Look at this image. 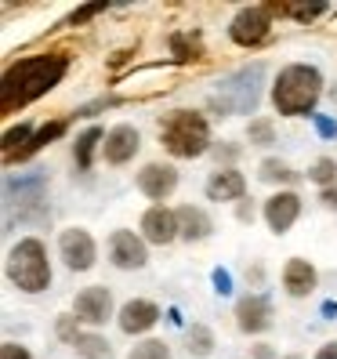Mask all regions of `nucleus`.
<instances>
[{
  "label": "nucleus",
  "mask_w": 337,
  "mask_h": 359,
  "mask_svg": "<svg viewBox=\"0 0 337 359\" xmlns=\"http://www.w3.org/2000/svg\"><path fill=\"white\" fill-rule=\"evenodd\" d=\"M128 359H171V348H167L163 341H156V337H149V341L135 345Z\"/></svg>",
  "instance_id": "obj_27"
},
{
  "label": "nucleus",
  "mask_w": 337,
  "mask_h": 359,
  "mask_svg": "<svg viewBox=\"0 0 337 359\" xmlns=\"http://www.w3.org/2000/svg\"><path fill=\"white\" fill-rule=\"evenodd\" d=\"M214 156H218V160H236L240 149H236V145H214Z\"/></svg>",
  "instance_id": "obj_34"
},
{
  "label": "nucleus",
  "mask_w": 337,
  "mask_h": 359,
  "mask_svg": "<svg viewBox=\"0 0 337 359\" xmlns=\"http://www.w3.org/2000/svg\"><path fill=\"white\" fill-rule=\"evenodd\" d=\"M105 11V4H83V8H76L69 18H66V26H83V22H91L95 15H102Z\"/></svg>",
  "instance_id": "obj_29"
},
{
  "label": "nucleus",
  "mask_w": 337,
  "mask_h": 359,
  "mask_svg": "<svg viewBox=\"0 0 337 359\" xmlns=\"http://www.w3.org/2000/svg\"><path fill=\"white\" fill-rule=\"evenodd\" d=\"M268 15H290V18H298V22H315L326 8L323 4H265Z\"/></svg>",
  "instance_id": "obj_21"
},
{
  "label": "nucleus",
  "mask_w": 337,
  "mask_h": 359,
  "mask_svg": "<svg viewBox=\"0 0 337 359\" xmlns=\"http://www.w3.org/2000/svg\"><path fill=\"white\" fill-rule=\"evenodd\" d=\"M272 33V15L265 4H254V8H240L233 26H228V36H233V44L240 48H258L265 44Z\"/></svg>",
  "instance_id": "obj_5"
},
{
  "label": "nucleus",
  "mask_w": 337,
  "mask_h": 359,
  "mask_svg": "<svg viewBox=\"0 0 337 359\" xmlns=\"http://www.w3.org/2000/svg\"><path fill=\"white\" fill-rule=\"evenodd\" d=\"M83 359H109L113 355V345L105 341V337H98V334H80V341L73 345Z\"/></svg>",
  "instance_id": "obj_23"
},
{
  "label": "nucleus",
  "mask_w": 337,
  "mask_h": 359,
  "mask_svg": "<svg viewBox=\"0 0 337 359\" xmlns=\"http://www.w3.org/2000/svg\"><path fill=\"white\" fill-rule=\"evenodd\" d=\"M73 316L88 327H102L113 316V294L109 287H83L73 298Z\"/></svg>",
  "instance_id": "obj_8"
},
{
  "label": "nucleus",
  "mask_w": 337,
  "mask_h": 359,
  "mask_svg": "<svg viewBox=\"0 0 337 359\" xmlns=\"http://www.w3.org/2000/svg\"><path fill=\"white\" fill-rule=\"evenodd\" d=\"M138 189L149 200H167L178 189V171L171 163H145L138 171Z\"/></svg>",
  "instance_id": "obj_14"
},
{
  "label": "nucleus",
  "mask_w": 337,
  "mask_h": 359,
  "mask_svg": "<svg viewBox=\"0 0 337 359\" xmlns=\"http://www.w3.org/2000/svg\"><path fill=\"white\" fill-rule=\"evenodd\" d=\"M36 131L29 128V123H18V128H8L4 131V160H11L15 153H22L26 145H29V138H33Z\"/></svg>",
  "instance_id": "obj_24"
},
{
  "label": "nucleus",
  "mask_w": 337,
  "mask_h": 359,
  "mask_svg": "<svg viewBox=\"0 0 337 359\" xmlns=\"http://www.w3.org/2000/svg\"><path fill=\"white\" fill-rule=\"evenodd\" d=\"M214 290H218V294H228V290H233V280H228V272H225V269L214 272Z\"/></svg>",
  "instance_id": "obj_33"
},
{
  "label": "nucleus",
  "mask_w": 337,
  "mask_h": 359,
  "mask_svg": "<svg viewBox=\"0 0 337 359\" xmlns=\"http://www.w3.org/2000/svg\"><path fill=\"white\" fill-rule=\"evenodd\" d=\"M160 142H163V149L178 160H196L207 149H214V142H210V123L196 109L167 113L160 120Z\"/></svg>",
  "instance_id": "obj_3"
},
{
  "label": "nucleus",
  "mask_w": 337,
  "mask_h": 359,
  "mask_svg": "<svg viewBox=\"0 0 337 359\" xmlns=\"http://www.w3.org/2000/svg\"><path fill=\"white\" fill-rule=\"evenodd\" d=\"M105 135L109 131H102V128H88L80 138H76V145H73V160H76V167L80 171H88V167L95 163V149L105 142Z\"/></svg>",
  "instance_id": "obj_19"
},
{
  "label": "nucleus",
  "mask_w": 337,
  "mask_h": 359,
  "mask_svg": "<svg viewBox=\"0 0 337 359\" xmlns=\"http://www.w3.org/2000/svg\"><path fill=\"white\" fill-rule=\"evenodd\" d=\"M243 193H247V178L236 167H218L207 178V200H214V203H236L243 200Z\"/></svg>",
  "instance_id": "obj_15"
},
{
  "label": "nucleus",
  "mask_w": 337,
  "mask_h": 359,
  "mask_svg": "<svg viewBox=\"0 0 337 359\" xmlns=\"http://www.w3.org/2000/svg\"><path fill=\"white\" fill-rule=\"evenodd\" d=\"M315 128H319L323 135H337V123H333V120H326V116H315Z\"/></svg>",
  "instance_id": "obj_35"
},
{
  "label": "nucleus",
  "mask_w": 337,
  "mask_h": 359,
  "mask_svg": "<svg viewBox=\"0 0 337 359\" xmlns=\"http://www.w3.org/2000/svg\"><path fill=\"white\" fill-rule=\"evenodd\" d=\"M76 323H80L76 316H62V320H58V337H62V341H69V345L80 341V327Z\"/></svg>",
  "instance_id": "obj_30"
},
{
  "label": "nucleus",
  "mask_w": 337,
  "mask_h": 359,
  "mask_svg": "<svg viewBox=\"0 0 337 359\" xmlns=\"http://www.w3.org/2000/svg\"><path fill=\"white\" fill-rule=\"evenodd\" d=\"M258 178H261V182H272V185H276V182L283 185V182H294V178H298V171H294L287 160H276V156H272V160H261Z\"/></svg>",
  "instance_id": "obj_22"
},
{
  "label": "nucleus",
  "mask_w": 337,
  "mask_h": 359,
  "mask_svg": "<svg viewBox=\"0 0 337 359\" xmlns=\"http://www.w3.org/2000/svg\"><path fill=\"white\" fill-rule=\"evenodd\" d=\"M66 73H69V55H62V51L11 62L4 69V80H0V113L8 116L15 109H22V105H29L33 98L48 95L51 88H58Z\"/></svg>",
  "instance_id": "obj_1"
},
{
  "label": "nucleus",
  "mask_w": 337,
  "mask_h": 359,
  "mask_svg": "<svg viewBox=\"0 0 337 359\" xmlns=\"http://www.w3.org/2000/svg\"><path fill=\"white\" fill-rule=\"evenodd\" d=\"M171 51H174L178 62H196L200 58V44H196V40H188L185 33H174L171 36Z\"/></svg>",
  "instance_id": "obj_28"
},
{
  "label": "nucleus",
  "mask_w": 337,
  "mask_h": 359,
  "mask_svg": "<svg viewBox=\"0 0 337 359\" xmlns=\"http://www.w3.org/2000/svg\"><path fill=\"white\" fill-rule=\"evenodd\" d=\"M287 359H301V355H287Z\"/></svg>",
  "instance_id": "obj_39"
},
{
  "label": "nucleus",
  "mask_w": 337,
  "mask_h": 359,
  "mask_svg": "<svg viewBox=\"0 0 337 359\" xmlns=\"http://www.w3.org/2000/svg\"><path fill=\"white\" fill-rule=\"evenodd\" d=\"M240 218H243V222L254 218V203H240Z\"/></svg>",
  "instance_id": "obj_38"
},
{
  "label": "nucleus",
  "mask_w": 337,
  "mask_h": 359,
  "mask_svg": "<svg viewBox=\"0 0 337 359\" xmlns=\"http://www.w3.org/2000/svg\"><path fill=\"white\" fill-rule=\"evenodd\" d=\"M333 102H337V88H333Z\"/></svg>",
  "instance_id": "obj_40"
},
{
  "label": "nucleus",
  "mask_w": 337,
  "mask_h": 359,
  "mask_svg": "<svg viewBox=\"0 0 337 359\" xmlns=\"http://www.w3.org/2000/svg\"><path fill=\"white\" fill-rule=\"evenodd\" d=\"M236 327L243 334H265L272 327V302L265 294H243L236 302Z\"/></svg>",
  "instance_id": "obj_12"
},
{
  "label": "nucleus",
  "mask_w": 337,
  "mask_h": 359,
  "mask_svg": "<svg viewBox=\"0 0 337 359\" xmlns=\"http://www.w3.org/2000/svg\"><path fill=\"white\" fill-rule=\"evenodd\" d=\"M315 359H337V341H326L319 352H315Z\"/></svg>",
  "instance_id": "obj_36"
},
{
  "label": "nucleus",
  "mask_w": 337,
  "mask_h": 359,
  "mask_svg": "<svg viewBox=\"0 0 337 359\" xmlns=\"http://www.w3.org/2000/svg\"><path fill=\"white\" fill-rule=\"evenodd\" d=\"M66 135V120H51V123H44V128H40L33 138H29V145L22 153H15L11 160H4V163H22V160H29V156H36L40 149H44V145H51L55 138H62Z\"/></svg>",
  "instance_id": "obj_18"
},
{
  "label": "nucleus",
  "mask_w": 337,
  "mask_h": 359,
  "mask_svg": "<svg viewBox=\"0 0 337 359\" xmlns=\"http://www.w3.org/2000/svg\"><path fill=\"white\" fill-rule=\"evenodd\" d=\"M185 348L193 355H210V352H214V334H210V327H203V323L188 327L185 330Z\"/></svg>",
  "instance_id": "obj_20"
},
{
  "label": "nucleus",
  "mask_w": 337,
  "mask_h": 359,
  "mask_svg": "<svg viewBox=\"0 0 337 359\" xmlns=\"http://www.w3.org/2000/svg\"><path fill=\"white\" fill-rule=\"evenodd\" d=\"M8 280L22 290V294H40L51 287V262L48 250L36 236H26L11 247L8 255Z\"/></svg>",
  "instance_id": "obj_4"
},
{
  "label": "nucleus",
  "mask_w": 337,
  "mask_h": 359,
  "mask_svg": "<svg viewBox=\"0 0 337 359\" xmlns=\"http://www.w3.org/2000/svg\"><path fill=\"white\" fill-rule=\"evenodd\" d=\"M109 262L116 269H142L145 262H149V250H145V240L135 236V232L128 229H116L113 236H109Z\"/></svg>",
  "instance_id": "obj_10"
},
{
  "label": "nucleus",
  "mask_w": 337,
  "mask_h": 359,
  "mask_svg": "<svg viewBox=\"0 0 337 359\" xmlns=\"http://www.w3.org/2000/svg\"><path fill=\"white\" fill-rule=\"evenodd\" d=\"M319 203H323L326 210H337V182L326 185V189H319Z\"/></svg>",
  "instance_id": "obj_32"
},
{
  "label": "nucleus",
  "mask_w": 337,
  "mask_h": 359,
  "mask_svg": "<svg viewBox=\"0 0 337 359\" xmlns=\"http://www.w3.org/2000/svg\"><path fill=\"white\" fill-rule=\"evenodd\" d=\"M138 149H142V135H138V128H131V123H116V128L105 135V142H102V156H105V163H113V167L135 160Z\"/></svg>",
  "instance_id": "obj_11"
},
{
  "label": "nucleus",
  "mask_w": 337,
  "mask_h": 359,
  "mask_svg": "<svg viewBox=\"0 0 337 359\" xmlns=\"http://www.w3.org/2000/svg\"><path fill=\"white\" fill-rule=\"evenodd\" d=\"M0 359H33L26 345H15V341H4L0 345Z\"/></svg>",
  "instance_id": "obj_31"
},
{
  "label": "nucleus",
  "mask_w": 337,
  "mask_h": 359,
  "mask_svg": "<svg viewBox=\"0 0 337 359\" xmlns=\"http://www.w3.org/2000/svg\"><path fill=\"white\" fill-rule=\"evenodd\" d=\"M247 138H250V145H272L276 142V123L268 116H254L247 123Z\"/></svg>",
  "instance_id": "obj_25"
},
{
  "label": "nucleus",
  "mask_w": 337,
  "mask_h": 359,
  "mask_svg": "<svg viewBox=\"0 0 337 359\" xmlns=\"http://www.w3.org/2000/svg\"><path fill=\"white\" fill-rule=\"evenodd\" d=\"M178 236H181V229H178V210L156 203V207H149V210L142 215V240H145V243L167 247V243H174Z\"/></svg>",
  "instance_id": "obj_7"
},
{
  "label": "nucleus",
  "mask_w": 337,
  "mask_h": 359,
  "mask_svg": "<svg viewBox=\"0 0 337 359\" xmlns=\"http://www.w3.org/2000/svg\"><path fill=\"white\" fill-rule=\"evenodd\" d=\"M315 283H319V276H315V269L305 258H290L283 265V287H287L290 298H308L315 290Z\"/></svg>",
  "instance_id": "obj_16"
},
{
  "label": "nucleus",
  "mask_w": 337,
  "mask_h": 359,
  "mask_svg": "<svg viewBox=\"0 0 337 359\" xmlns=\"http://www.w3.org/2000/svg\"><path fill=\"white\" fill-rule=\"evenodd\" d=\"M250 352H254V359H272V348L268 345H254Z\"/></svg>",
  "instance_id": "obj_37"
},
{
  "label": "nucleus",
  "mask_w": 337,
  "mask_h": 359,
  "mask_svg": "<svg viewBox=\"0 0 337 359\" xmlns=\"http://www.w3.org/2000/svg\"><path fill=\"white\" fill-rule=\"evenodd\" d=\"M116 323H120L123 334H131V337L135 334H145V330H153L160 323V305L145 302V298H131L128 305L116 312Z\"/></svg>",
  "instance_id": "obj_13"
},
{
  "label": "nucleus",
  "mask_w": 337,
  "mask_h": 359,
  "mask_svg": "<svg viewBox=\"0 0 337 359\" xmlns=\"http://www.w3.org/2000/svg\"><path fill=\"white\" fill-rule=\"evenodd\" d=\"M323 98V73L315 66H287L272 83V105L280 116H312Z\"/></svg>",
  "instance_id": "obj_2"
},
{
  "label": "nucleus",
  "mask_w": 337,
  "mask_h": 359,
  "mask_svg": "<svg viewBox=\"0 0 337 359\" xmlns=\"http://www.w3.org/2000/svg\"><path fill=\"white\" fill-rule=\"evenodd\" d=\"M58 255L66 262L69 272H88L98 258V247H95V236L88 229H62L58 236Z\"/></svg>",
  "instance_id": "obj_6"
},
{
  "label": "nucleus",
  "mask_w": 337,
  "mask_h": 359,
  "mask_svg": "<svg viewBox=\"0 0 337 359\" xmlns=\"http://www.w3.org/2000/svg\"><path fill=\"white\" fill-rule=\"evenodd\" d=\"M298 218H301V196L294 193V189H280V193H272L265 200V222H268V229L276 232V236L290 232V225Z\"/></svg>",
  "instance_id": "obj_9"
},
{
  "label": "nucleus",
  "mask_w": 337,
  "mask_h": 359,
  "mask_svg": "<svg viewBox=\"0 0 337 359\" xmlns=\"http://www.w3.org/2000/svg\"><path fill=\"white\" fill-rule=\"evenodd\" d=\"M178 229H181V240L200 243V240H207L210 232H214V222H210V215H207L203 207L181 203V207H178Z\"/></svg>",
  "instance_id": "obj_17"
},
{
  "label": "nucleus",
  "mask_w": 337,
  "mask_h": 359,
  "mask_svg": "<svg viewBox=\"0 0 337 359\" xmlns=\"http://www.w3.org/2000/svg\"><path fill=\"white\" fill-rule=\"evenodd\" d=\"M308 178L315 182V185H333L337 182V160H330V156H319L312 167H308Z\"/></svg>",
  "instance_id": "obj_26"
}]
</instances>
